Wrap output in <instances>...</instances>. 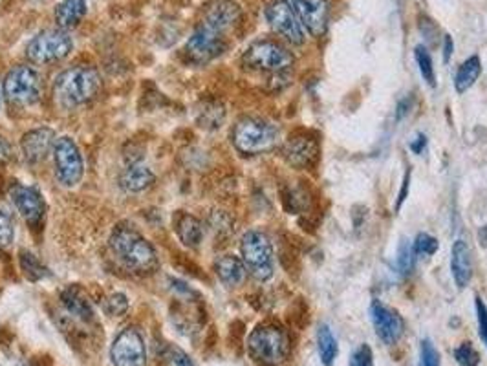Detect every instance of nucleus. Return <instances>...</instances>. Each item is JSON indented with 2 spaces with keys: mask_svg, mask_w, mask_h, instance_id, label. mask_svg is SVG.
Here are the masks:
<instances>
[{
  "mask_svg": "<svg viewBox=\"0 0 487 366\" xmlns=\"http://www.w3.org/2000/svg\"><path fill=\"white\" fill-rule=\"evenodd\" d=\"M108 245L125 269L137 276H151L160 269V259L153 244L129 223L116 225Z\"/></svg>",
  "mask_w": 487,
  "mask_h": 366,
  "instance_id": "f257e3e1",
  "label": "nucleus"
},
{
  "mask_svg": "<svg viewBox=\"0 0 487 366\" xmlns=\"http://www.w3.org/2000/svg\"><path fill=\"white\" fill-rule=\"evenodd\" d=\"M103 87L101 74L89 65L63 70L53 81V99L63 110H75L92 103Z\"/></svg>",
  "mask_w": 487,
  "mask_h": 366,
  "instance_id": "f03ea898",
  "label": "nucleus"
},
{
  "mask_svg": "<svg viewBox=\"0 0 487 366\" xmlns=\"http://www.w3.org/2000/svg\"><path fill=\"white\" fill-rule=\"evenodd\" d=\"M232 142L240 154L256 156L270 152L279 144V128L263 118H242L232 132Z\"/></svg>",
  "mask_w": 487,
  "mask_h": 366,
  "instance_id": "7ed1b4c3",
  "label": "nucleus"
},
{
  "mask_svg": "<svg viewBox=\"0 0 487 366\" xmlns=\"http://www.w3.org/2000/svg\"><path fill=\"white\" fill-rule=\"evenodd\" d=\"M247 350L251 359L259 364L279 366L290 354L288 333L273 323L259 324L249 333Z\"/></svg>",
  "mask_w": 487,
  "mask_h": 366,
  "instance_id": "20e7f679",
  "label": "nucleus"
},
{
  "mask_svg": "<svg viewBox=\"0 0 487 366\" xmlns=\"http://www.w3.org/2000/svg\"><path fill=\"white\" fill-rule=\"evenodd\" d=\"M3 92L6 101L13 106H35L44 96V82L34 66L19 65L6 74Z\"/></svg>",
  "mask_w": 487,
  "mask_h": 366,
  "instance_id": "39448f33",
  "label": "nucleus"
},
{
  "mask_svg": "<svg viewBox=\"0 0 487 366\" xmlns=\"http://www.w3.org/2000/svg\"><path fill=\"white\" fill-rule=\"evenodd\" d=\"M74 51V39L67 30L51 27L37 34L26 46V58L34 65H53Z\"/></svg>",
  "mask_w": 487,
  "mask_h": 366,
  "instance_id": "423d86ee",
  "label": "nucleus"
},
{
  "mask_svg": "<svg viewBox=\"0 0 487 366\" xmlns=\"http://www.w3.org/2000/svg\"><path fill=\"white\" fill-rule=\"evenodd\" d=\"M240 253L246 269L259 283H266L273 276V245L264 231L251 230L242 237Z\"/></svg>",
  "mask_w": 487,
  "mask_h": 366,
  "instance_id": "0eeeda50",
  "label": "nucleus"
},
{
  "mask_svg": "<svg viewBox=\"0 0 487 366\" xmlns=\"http://www.w3.org/2000/svg\"><path fill=\"white\" fill-rule=\"evenodd\" d=\"M242 65L255 72L282 74L294 65L292 51L286 50L277 41H256L242 55Z\"/></svg>",
  "mask_w": 487,
  "mask_h": 366,
  "instance_id": "6e6552de",
  "label": "nucleus"
},
{
  "mask_svg": "<svg viewBox=\"0 0 487 366\" xmlns=\"http://www.w3.org/2000/svg\"><path fill=\"white\" fill-rule=\"evenodd\" d=\"M51 152L57 182L68 189L79 185L84 175V161L75 139H72L70 136L57 137Z\"/></svg>",
  "mask_w": 487,
  "mask_h": 366,
  "instance_id": "1a4fd4ad",
  "label": "nucleus"
},
{
  "mask_svg": "<svg viewBox=\"0 0 487 366\" xmlns=\"http://www.w3.org/2000/svg\"><path fill=\"white\" fill-rule=\"evenodd\" d=\"M227 50V41L225 35H220L209 27L198 24L194 27L192 35L187 39L184 55L187 63L196 65V66H204L209 65L211 61L218 59L220 55Z\"/></svg>",
  "mask_w": 487,
  "mask_h": 366,
  "instance_id": "9d476101",
  "label": "nucleus"
},
{
  "mask_svg": "<svg viewBox=\"0 0 487 366\" xmlns=\"http://www.w3.org/2000/svg\"><path fill=\"white\" fill-rule=\"evenodd\" d=\"M114 366H147V345L143 333L129 326L122 330L110 347Z\"/></svg>",
  "mask_w": 487,
  "mask_h": 366,
  "instance_id": "9b49d317",
  "label": "nucleus"
},
{
  "mask_svg": "<svg viewBox=\"0 0 487 366\" xmlns=\"http://www.w3.org/2000/svg\"><path fill=\"white\" fill-rule=\"evenodd\" d=\"M266 20L284 41L292 44L304 43V26L290 0H271L266 8Z\"/></svg>",
  "mask_w": 487,
  "mask_h": 366,
  "instance_id": "f8f14e48",
  "label": "nucleus"
},
{
  "mask_svg": "<svg viewBox=\"0 0 487 366\" xmlns=\"http://www.w3.org/2000/svg\"><path fill=\"white\" fill-rule=\"evenodd\" d=\"M8 196L17 213H20V216L26 220V223L30 225L32 230H39L46 214V202L39 189L15 182L10 185Z\"/></svg>",
  "mask_w": 487,
  "mask_h": 366,
  "instance_id": "ddd939ff",
  "label": "nucleus"
},
{
  "mask_svg": "<svg viewBox=\"0 0 487 366\" xmlns=\"http://www.w3.org/2000/svg\"><path fill=\"white\" fill-rule=\"evenodd\" d=\"M370 319L374 324L376 335L385 345H396L404 335V319L399 317L396 309L385 306L378 299L370 304Z\"/></svg>",
  "mask_w": 487,
  "mask_h": 366,
  "instance_id": "4468645a",
  "label": "nucleus"
},
{
  "mask_svg": "<svg viewBox=\"0 0 487 366\" xmlns=\"http://www.w3.org/2000/svg\"><path fill=\"white\" fill-rule=\"evenodd\" d=\"M240 6L235 3V0H213V3L206 8L202 20L198 24H202L209 30L225 35L229 30L239 24L240 20Z\"/></svg>",
  "mask_w": 487,
  "mask_h": 366,
  "instance_id": "2eb2a0df",
  "label": "nucleus"
},
{
  "mask_svg": "<svg viewBox=\"0 0 487 366\" xmlns=\"http://www.w3.org/2000/svg\"><path fill=\"white\" fill-rule=\"evenodd\" d=\"M55 142V132L48 127L27 130L20 137V152L24 156V161L27 165H39L53 151Z\"/></svg>",
  "mask_w": 487,
  "mask_h": 366,
  "instance_id": "dca6fc26",
  "label": "nucleus"
},
{
  "mask_svg": "<svg viewBox=\"0 0 487 366\" xmlns=\"http://www.w3.org/2000/svg\"><path fill=\"white\" fill-rule=\"evenodd\" d=\"M295 8L304 30L319 37L325 34L328 24V3L326 0H290Z\"/></svg>",
  "mask_w": 487,
  "mask_h": 366,
  "instance_id": "f3484780",
  "label": "nucleus"
},
{
  "mask_svg": "<svg viewBox=\"0 0 487 366\" xmlns=\"http://www.w3.org/2000/svg\"><path fill=\"white\" fill-rule=\"evenodd\" d=\"M318 142L306 134L292 136L290 139H286V144L282 147V158L295 168H306L313 165V161L318 160Z\"/></svg>",
  "mask_w": 487,
  "mask_h": 366,
  "instance_id": "a211bd4d",
  "label": "nucleus"
},
{
  "mask_svg": "<svg viewBox=\"0 0 487 366\" xmlns=\"http://www.w3.org/2000/svg\"><path fill=\"white\" fill-rule=\"evenodd\" d=\"M156 175L153 168L141 161H130L120 175V187L129 194H137L154 185Z\"/></svg>",
  "mask_w": 487,
  "mask_h": 366,
  "instance_id": "6ab92c4d",
  "label": "nucleus"
},
{
  "mask_svg": "<svg viewBox=\"0 0 487 366\" xmlns=\"http://www.w3.org/2000/svg\"><path fill=\"white\" fill-rule=\"evenodd\" d=\"M451 273L454 284L464 290L469 286L473 278V261L469 245L464 240H456L451 249Z\"/></svg>",
  "mask_w": 487,
  "mask_h": 366,
  "instance_id": "aec40b11",
  "label": "nucleus"
},
{
  "mask_svg": "<svg viewBox=\"0 0 487 366\" xmlns=\"http://www.w3.org/2000/svg\"><path fill=\"white\" fill-rule=\"evenodd\" d=\"M61 304L65 306L67 312L81 321V323H92L96 319L94 306L89 300V297L82 293L79 286H68L61 292Z\"/></svg>",
  "mask_w": 487,
  "mask_h": 366,
  "instance_id": "412c9836",
  "label": "nucleus"
},
{
  "mask_svg": "<svg viewBox=\"0 0 487 366\" xmlns=\"http://www.w3.org/2000/svg\"><path fill=\"white\" fill-rule=\"evenodd\" d=\"M215 273L220 278V283L227 288H239L246 283L247 269L244 261L235 255H224L215 262Z\"/></svg>",
  "mask_w": 487,
  "mask_h": 366,
  "instance_id": "4be33fe9",
  "label": "nucleus"
},
{
  "mask_svg": "<svg viewBox=\"0 0 487 366\" xmlns=\"http://www.w3.org/2000/svg\"><path fill=\"white\" fill-rule=\"evenodd\" d=\"M175 231L180 238V242L184 245H187L189 249H196L200 247L204 240V225L196 216L178 211L175 214Z\"/></svg>",
  "mask_w": 487,
  "mask_h": 366,
  "instance_id": "5701e85b",
  "label": "nucleus"
},
{
  "mask_svg": "<svg viewBox=\"0 0 487 366\" xmlns=\"http://www.w3.org/2000/svg\"><path fill=\"white\" fill-rule=\"evenodd\" d=\"M87 12H89L87 0H61V3L55 6L53 17H55L57 27L68 32L82 22V19L87 17Z\"/></svg>",
  "mask_w": 487,
  "mask_h": 366,
  "instance_id": "b1692460",
  "label": "nucleus"
},
{
  "mask_svg": "<svg viewBox=\"0 0 487 366\" xmlns=\"http://www.w3.org/2000/svg\"><path fill=\"white\" fill-rule=\"evenodd\" d=\"M482 74V63H480V58L478 55H473V58H469L467 61L462 63L460 70L456 72V77H454V89L458 94H464L467 92L473 84L478 81Z\"/></svg>",
  "mask_w": 487,
  "mask_h": 366,
  "instance_id": "393cba45",
  "label": "nucleus"
},
{
  "mask_svg": "<svg viewBox=\"0 0 487 366\" xmlns=\"http://www.w3.org/2000/svg\"><path fill=\"white\" fill-rule=\"evenodd\" d=\"M19 264H20L24 276L30 280V283H39V280H44L50 276V269L34 255L32 251L20 249L19 251Z\"/></svg>",
  "mask_w": 487,
  "mask_h": 366,
  "instance_id": "a878e982",
  "label": "nucleus"
},
{
  "mask_svg": "<svg viewBox=\"0 0 487 366\" xmlns=\"http://www.w3.org/2000/svg\"><path fill=\"white\" fill-rule=\"evenodd\" d=\"M318 350H319L321 362L325 366H332L335 362L339 354V345L334 331L326 324H321L318 330Z\"/></svg>",
  "mask_w": 487,
  "mask_h": 366,
  "instance_id": "bb28decb",
  "label": "nucleus"
},
{
  "mask_svg": "<svg viewBox=\"0 0 487 366\" xmlns=\"http://www.w3.org/2000/svg\"><path fill=\"white\" fill-rule=\"evenodd\" d=\"M15 240V214L13 209L0 202V249H8Z\"/></svg>",
  "mask_w": 487,
  "mask_h": 366,
  "instance_id": "cd10ccee",
  "label": "nucleus"
},
{
  "mask_svg": "<svg viewBox=\"0 0 487 366\" xmlns=\"http://www.w3.org/2000/svg\"><path fill=\"white\" fill-rule=\"evenodd\" d=\"M224 118H225V110L220 103H206L202 110H198L196 121L200 127L215 130V128H220Z\"/></svg>",
  "mask_w": 487,
  "mask_h": 366,
  "instance_id": "c85d7f7f",
  "label": "nucleus"
},
{
  "mask_svg": "<svg viewBox=\"0 0 487 366\" xmlns=\"http://www.w3.org/2000/svg\"><path fill=\"white\" fill-rule=\"evenodd\" d=\"M414 59L418 63V68L423 75V79L427 81V84H431V87H436V75H435V66H433V58L431 53L425 46H416L414 48Z\"/></svg>",
  "mask_w": 487,
  "mask_h": 366,
  "instance_id": "c756f323",
  "label": "nucleus"
},
{
  "mask_svg": "<svg viewBox=\"0 0 487 366\" xmlns=\"http://www.w3.org/2000/svg\"><path fill=\"white\" fill-rule=\"evenodd\" d=\"M416 264V253L409 240H404L397 251V269L401 275H409Z\"/></svg>",
  "mask_w": 487,
  "mask_h": 366,
  "instance_id": "7c9ffc66",
  "label": "nucleus"
},
{
  "mask_svg": "<svg viewBox=\"0 0 487 366\" xmlns=\"http://www.w3.org/2000/svg\"><path fill=\"white\" fill-rule=\"evenodd\" d=\"M105 312L110 317H122L129 312V297L125 293H112L105 299Z\"/></svg>",
  "mask_w": 487,
  "mask_h": 366,
  "instance_id": "2f4dec72",
  "label": "nucleus"
},
{
  "mask_svg": "<svg viewBox=\"0 0 487 366\" xmlns=\"http://www.w3.org/2000/svg\"><path fill=\"white\" fill-rule=\"evenodd\" d=\"M412 247H414V253H416V255L431 257V255H435V253L438 251L440 244H438V240H436L435 237L427 235V233H420V235L416 237V240H414Z\"/></svg>",
  "mask_w": 487,
  "mask_h": 366,
  "instance_id": "473e14b6",
  "label": "nucleus"
},
{
  "mask_svg": "<svg viewBox=\"0 0 487 366\" xmlns=\"http://www.w3.org/2000/svg\"><path fill=\"white\" fill-rule=\"evenodd\" d=\"M454 359L460 366H478L480 364V355L473 348L471 343H462L454 350Z\"/></svg>",
  "mask_w": 487,
  "mask_h": 366,
  "instance_id": "72a5a7b5",
  "label": "nucleus"
},
{
  "mask_svg": "<svg viewBox=\"0 0 487 366\" xmlns=\"http://www.w3.org/2000/svg\"><path fill=\"white\" fill-rule=\"evenodd\" d=\"M420 366H442L440 354L433 341L423 339L420 347Z\"/></svg>",
  "mask_w": 487,
  "mask_h": 366,
  "instance_id": "f704fd0d",
  "label": "nucleus"
},
{
  "mask_svg": "<svg viewBox=\"0 0 487 366\" xmlns=\"http://www.w3.org/2000/svg\"><path fill=\"white\" fill-rule=\"evenodd\" d=\"M350 366H374V352L368 345H361L350 359Z\"/></svg>",
  "mask_w": 487,
  "mask_h": 366,
  "instance_id": "c9c22d12",
  "label": "nucleus"
},
{
  "mask_svg": "<svg viewBox=\"0 0 487 366\" xmlns=\"http://www.w3.org/2000/svg\"><path fill=\"white\" fill-rule=\"evenodd\" d=\"M475 300H476L475 304H476V317H478V331L483 345L487 347V306L480 297H476Z\"/></svg>",
  "mask_w": 487,
  "mask_h": 366,
  "instance_id": "e433bc0d",
  "label": "nucleus"
},
{
  "mask_svg": "<svg viewBox=\"0 0 487 366\" xmlns=\"http://www.w3.org/2000/svg\"><path fill=\"white\" fill-rule=\"evenodd\" d=\"M167 359H170V362L177 364V366H194L192 359L185 352H182L178 348H173V347L167 348Z\"/></svg>",
  "mask_w": 487,
  "mask_h": 366,
  "instance_id": "4c0bfd02",
  "label": "nucleus"
},
{
  "mask_svg": "<svg viewBox=\"0 0 487 366\" xmlns=\"http://www.w3.org/2000/svg\"><path fill=\"white\" fill-rule=\"evenodd\" d=\"M412 106H414V97L412 96H405L404 99H399V103L396 106V121L405 120L411 114Z\"/></svg>",
  "mask_w": 487,
  "mask_h": 366,
  "instance_id": "58836bf2",
  "label": "nucleus"
},
{
  "mask_svg": "<svg viewBox=\"0 0 487 366\" xmlns=\"http://www.w3.org/2000/svg\"><path fill=\"white\" fill-rule=\"evenodd\" d=\"M13 160V147L8 139L0 134V167L8 165Z\"/></svg>",
  "mask_w": 487,
  "mask_h": 366,
  "instance_id": "ea45409f",
  "label": "nucleus"
},
{
  "mask_svg": "<svg viewBox=\"0 0 487 366\" xmlns=\"http://www.w3.org/2000/svg\"><path fill=\"white\" fill-rule=\"evenodd\" d=\"M409 187H411V171L405 173V178H404V182H401V191H399V194H397V200H396V206H394V211H396V213H399L401 206H404V202L407 200Z\"/></svg>",
  "mask_w": 487,
  "mask_h": 366,
  "instance_id": "a19ab883",
  "label": "nucleus"
},
{
  "mask_svg": "<svg viewBox=\"0 0 487 366\" xmlns=\"http://www.w3.org/2000/svg\"><path fill=\"white\" fill-rule=\"evenodd\" d=\"M411 151L414 152V154H421L423 151H425V147H427V137H425V134H420L416 139H414V142H411Z\"/></svg>",
  "mask_w": 487,
  "mask_h": 366,
  "instance_id": "79ce46f5",
  "label": "nucleus"
},
{
  "mask_svg": "<svg viewBox=\"0 0 487 366\" xmlns=\"http://www.w3.org/2000/svg\"><path fill=\"white\" fill-rule=\"evenodd\" d=\"M454 51V43L451 35H444V63H449Z\"/></svg>",
  "mask_w": 487,
  "mask_h": 366,
  "instance_id": "37998d69",
  "label": "nucleus"
},
{
  "mask_svg": "<svg viewBox=\"0 0 487 366\" xmlns=\"http://www.w3.org/2000/svg\"><path fill=\"white\" fill-rule=\"evenodd\" d=\"M478 242L482 247H487V223L482 225L480 231H478Z\"/></svg>",
  "mask_w": 487,
  "mask_h": 366,
  "instance_id": "c03bdc74",
  "label": "nucleus"
}]
</instances>
